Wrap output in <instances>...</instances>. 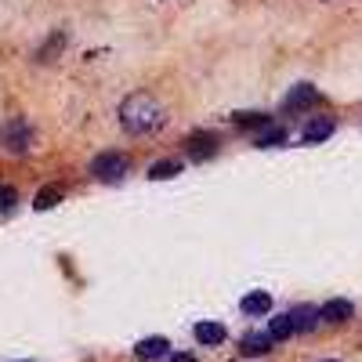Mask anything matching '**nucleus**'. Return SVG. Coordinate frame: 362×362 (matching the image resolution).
Here are the masks:
<instances>
[{
    "label": "nucleus",
    "mask_w": 362,
    "mask_h": 362,
    "mask_svg": "<svg viewBox=\"0 0 362 362\" xmlns=\"http://www.w3.org/2000/svg\"><path fill=\"white\" fill-rule=\"evenodd\" d=\"M264 334L272 337V344H279V341H290V337L297 334V329H293V319H290V312H286V315H276V319H272Z\"/></svg>",
    "instance_id": "nucleus-10"
},
{
    "label": "nucleus",
    "mask_w": 362,
    "mask_h": 362,
    "mask_svg": "<svg viewBox=\"0 0 362 362\" xmlns=\"http://www.w3.org/2000/svg\"><path fill=\"white\" fill-rule=\"evenodd\" d=\"M283 141H286V131H283V127H272V131H264V134L257 138L261 148H268V145H283Z\"/></svg>",
    "instance_id": "nucleus-17"
},
{
    "label": "nucleus",
    "mask_w": 362,
    "mask_h": 362,
    "mask_svg": "<svg viewBox=\"0 0 362 362\" xmlns=\"http://www.w3.org/2000/svg\"><path fill=\"white\" fill-rule=\"evenodd\" d=\"M239 308H243L247 315H268L272 297H268V290H254V293H247L243 300H239Z\"/></svg>",
    "instance_id": "nucleus-11"
},
{
    "label": "nucleus",
    "mask_w": 362,
    "mask_h": 362,
    "mask_svg": "<svg viewBox=\"0 0 362 362\" xmlns=\"http://www.w3.org/2000/svg\"><path fill=\"white\" fill-rule=\"evenodd\" d=\"M174 174H181V160H156L148 167V181H167Z\"/></svg>",
    "instance_id": "nucleus-14"
},
{
    "label": "nucleus",
    "mask_w": 362,
    "mask_h": 362,
    "mask_svg": "<svg viewBox=\"0 0 362 362\" xmlns=\"http://www.w3.org/2000/svg\"><path fill=\"white\" fill-rule=\"evenodd\" d=\"M235 124L239 127H268V116H261V112H239Z\"/></svg>",
    "instance_id": "nucleus-16"
},
{
    "label": "nucleus",
    "mask_w": 362,
    "mask_h": 362,
    "mask_svg": "<svg viewBox=\"0 0 362 362\" xmlns=\"http://www.w3.org/2000/svg\"><path fill=\"white\" fill-rule=\"evenodd\" d=\"M15 199H18V192L11 185H0V214H8V210L15 206Z\"/></svg>",
    "instance_id": "nucleus-18"
},
{
    "label": "nucleus",
    "mask_w": 362,
    "mask_h": 362,
    "mask_svg": "<svg viewBox=\"0 0 362 362\" xmlns=\"http://www.w3.org/2000/svg\"><path fill=\"white\" fill-rule=\"evenodd\" d=\"M239 351L243 355H264V351H272V337L264 334V329L261 334H247L243 341H239Z\"/></svg>",
    "instance_id": "nucleus-13"
},
{
    "label": "nucleus",
    "mask_w": 362,
    "mask_h": 362,
    "mask_svg": "<svg viewBox=\"0 0 362 362\" xmlns=\"http://www.w3.org/2000/svg\"><path fill=\"white\" fill-rule=\"evenodd\" d=\"M29 141H33V127H29V119H22V116L8 119V124L0 127V145H4L8 153H25Z\"/></svg>",
    "instance_id": "nucleus-2"
},
{
    "label": "nucleus",
    "mask_w": 362,
    "mask_h": 362,
    "mask_svg": "<svg viewBox=\"0 0 362 362\" xmlns=\"http://www.w3.org/2000/svg\"><path fill=\"white\" fill-rule=\"evenodd\" d=\"M329 134H334V119L319 116V119H308V124H305V131H300V141H305V145H319V141H326Z\"/></svg>",
    "instance_id": "nucleus-8"
},
{
    "label": "nucleus",
    "mask_w": 362,
    "mask_h": 362,
    "mask_svg": "<svg viewBox=\"0 0 362 362\" xmlns=\"http://www.w3.org/2000/svg\"><path fill=\"white\" fill-rule=\"evenodd\" d=\"M322 362H341V358H322Z\"/></svg>",
    "instance_id": "nucleus-21"
},
{
    "label": "nucleus",
    "mask_w": 362,
    "mask_h": 362,
    "mask_svg": "<svg viewBox=\"0 0 362 362\" xmlns=\"http://www.w3.org/2000/svg\"><path fill=\"white\" fill-rule=\"evenodd\" d=\"M218 153V134H210V131H192L189 134V156L192 160H210Z\"/></svg>",
    "instance_id": "nucleus-5"
},
{
    "label": "nucleus",
    "mask_w": 362,
    "mask_h": 362,
    "mask_svg": "<svg viewBox=\"0 0 362 362\" xmlns=\"http://www.w3.org/2000/svg\"><path fill=\"white\" fill-rule=\"evenodd\" d=\"M119 124H124V131H131V134L156 131L163 124V109L148 95H131L124 105H119Z\"/></svg>",
    "instance_id": "nucleus-1"
},
{
    "label": "nucleus",
    "mask_w": 362,
    "mask_h": 362,
    "mask_svg": "<svg viewBox=\"0 0 362 362\" xmlns=\"http://www.w3.org/2000/svg\"><path fill=\"white\" fill-rule=\"evenodd\" d=\"M131 160L124 153H98L95 160H90V174H95L98 181H119L127 174Z\"/></svg>",
    "instance_id": "nucleus-3"
},
{
    "label": "nucleus",
    "mask_w": 362,
    "mask_h": 362,
    "mask_svg": "<svg viewBox=\"0 0 362 362\" xmlns=\"http://www.w3.org/2000/svg\"><path fill=\"white\" fill-rule=\"evenodd\" d=\"M192 337L199 341V344H221L225 341V326L221 322H196V329H192Z\"/></svg>",
    "instance_id": "nucleus-12"
},
{
    "label": "nucleus",
    "mask_w": 362,
    "mask_h": 362,
    "mask_svg": "<svg viewBox=\"0 0 362 362\" xmlns=\"http://www.w3.org/2000/svg\"><path fill=\"white\" fill-rule=\"evenodd\" d=\"M290 319H293V329H297V334H308V329H315V326L322 322V319H319V308H312V305L293 308Z\"/></svg>",
    "instance_id": "nucleus-9"
},
{
    "label": "nucleus",
    "mask_w": 362,
    "mask_h": 362,
    "mask_svg": "<svg viewBox=\"0 0 362 362\" xmlns=\"http://www.w3.org/2000/svg\"><path fill=\"white\" fill-rule=\"evenodd\" d=\"M319 102H322V95H319L312 83H297L290 95H286L283 105H286V109H308V105H319Z\"/></svg>",
    "instance_id": "nucleus-7"
},
{
    "label": "nucleus",
    "mask_w": 362,
    "mask_h": 362,
    "mask_svg": "<svg viewBox=\"0 0 362 362\" xmlns=\"http://www.w3.org/2000/svg\"><path fill=\"white\" fill-rule=\"evenodd\" d=\"M134 355L141 362H156V358H167L170 355V344H167V337H141L134 344Z\"/></svg>",
    "instance_id": "nucleus-6"
},
{
    "label": "nucleus",
    "mask_w": 362,
    "mask_h": 362,
    "mask_svg": "<svg viewBox=\"0 0 362 362\" xmlns=\"http://www.w3.org/2000/svg\"><path fill=\"white\" fill-rule=\"evenodd\" d=\"M167 362H196V358H192V355H170Z\"/></svg>",
    "instance_id": "nucleus-20"
},
{
    "label": "nucleus",
    "mask_w": 362,
    "mask_h": 362,
    "mask_svg": "<svg viewBox=\"0 0 362 362\" xmlns=\"http://www.w3.org/2000/svg\"><path fill=\"white\" fill-rule=\"evenodd\" d=\"M62 44H66V37H62V33H54V37L47 40V47H44V51H40L37 58H40V62H47V58H51L54 51H62Z\"/></svg>",
    "instance_id": "nucleus-19"
},
{
    "label": "nucleus",
    "mask_w": 362,
    "mask_h": 362,
    "mask_svg": "<svg viewBox=\"0 0 362 362\" xmlns=\"http://www.w3.org/2000/svg\"><path fill=\"white\" fill-rule=\"evenodd\" d=\"M351 315H355V305H351V300H344V297H334V300H326V305L319 308V319L329 322V326H341Z\"/></svg>",
    "instance_id": "nucleus-4"
},
{
    "label": "nucleus",
    "mask_w": 362,
    "mask_h": 362,
    "mask_svg": "<svg viewBox=\"0 0 362 362\" xmlns=\"http://www.w3.org/2000/svg\"><path fill=\"white\" fill-rule=\"evenodd\" d=\"M54 203H62V189H58V185H44V189L37 192V199H33L37 210H51Z\"/></svg>",
    "instance_id": "nucleus-15"
}]
</instances>
